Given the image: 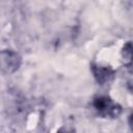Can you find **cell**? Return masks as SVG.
<instances>
[{"label":"cell","instance_id":"cell-1","mask_svg":"<svg viewBox=\"0 0 133 133\" xmlns=\"http://www.w3.org/2000/svg\"><path fill=\"white\" fill-rule=\"evenodd\" d=\"M20 55L12 50L0 51V71L5 74L15 73L21 65Z\"/></svg>","mask_w":133,"mask_h":133},{"label":"cell","instance_id":"cell-2","mask_svg":"<svg viewBox=\"0 0 133 133\" xmlns=\"http://www.w3.org/2000/svg\"><path fill=\"white\" fill-rule=\"evenodd\" d=\"M94 107L100 114L104 116H109V117H117V115H119L122 111L121 106L114 103L108 97L96 98L94 101Z\"/></svg>","mask_w":133,"mask_h":133},{"label":"cell","instance_id":"cell-3","mask_svg":"<svg viewBox=\"0 0 133 133\" xmlns=\"http://www.w3.org/2000/svg\"><path fill=\"white\" fill-rule=\"evenodd\" d=\"M91 72L94 74L95 79L98 81L99 84H107L109 83L114 77V71L110 68L99 65L96 63L91 64Z\"/></svg>","mask_w":133,"mask_h":133}]
</instances>
